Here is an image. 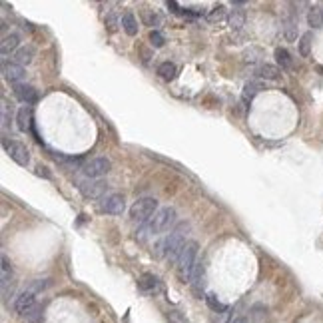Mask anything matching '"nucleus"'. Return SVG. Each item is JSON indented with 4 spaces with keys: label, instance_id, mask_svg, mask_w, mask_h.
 Returning a JSON list of instances; mask_svg holds the SVG:
<instances>
[{
    "label": "nucleus",
    "instance_id": "obj_1",
    "mask_svg": "<svg viewBox=\"0 0 323 323\" xmlns=\"http://www.w3.org/2000/svg\"><path fill=\"white\" fill-rule=\"evenodd\" d=\"M188 229L190 226L188 224H180V226H176L164 239H162L160 244L156 246V250H158V256H166V258L170 259V261H178L180 258V254H182V250L186 248V233H188Z\"/></svg>",
    "mask_w": 323,
    "mask_h": 323
},
{
    "label": "nucleus",
    "instance_id": "obj_2",
    "mask_svg": "<svg viewBox=\"0 0 323 323\" xmlns=\"http://www.w3.org/2000/svg\"><path fill=\"white\" fill-rule=\"evenodd\" d=\"M174 226H176V210L174 208H162V210H158L154 214L152 220H148L146 224H142V227L136 231V237L146 239L148 235L170 231Z\"/></svg>",
    "mask_w": 323,
    "mask_h": 323
},
{
    "label": "nucleus",
    "instance_id": "obj_3",
    "mask_svg": "<svg viewBox=\"0 0 323 323\" xmlns=\"http://www.w3.org/2000/svg\"><path fill=\"white\" fill-rule=\"evenodd\" d=\"M197 244L195 241H188L186 244V248L182 250V254H180V258H178V275L184 279V281H190V277H192V271H194L195 267V261H197Z\"/></svg>",
    "mask_w": 323,
    "mask_h": 323
},
{
    "label": "nucleus",
    "instance_id": "obj_4",
    "mask_svg": "<svg viewBox=\"0 0 323 323\" xmlns=\"http://www.w3.org/2000/svg\"><path fill=\"white\" fill-rule=\"evenodd\" d=\"M158 212V199L156 197H140L132 208H130V218L134 222L146 224L148 220L154 218V214Z\"/></svg>",
    "mask_w": 323,
    "mask_h": 323
},
{
    "label": "nucleus",
    "instance_id": "obj_5",
    "mask_svg": "<svg viewBox=\"0 0 323 323\" xmlns=\"http://www.w3.org/2000/svg\"><path fill=\"white\" fill-rule=\"evenodd\" d=\"M98 210L102 214H108V216H122L124 210H126V201H124V195L120 194H106L100 204H98Z\"/></svg>",
    "mask_w": 323,
    "mask_h": 323
},
{
    "label": "nucleus",
    "instance_id": "obj_6",
    "mask_svg": "<svg viewBox=\"0 0 323 323\" xmlns=\"http://www.w3.org/2000/svg\"><path fill=\"white\" fill-rule=\"evenodd\" d=\"M78 192L84 195V197H90V199H96V197H104L106 192V184L100 182V180H90V178H82L78 180Z\"/></svg>",
    "mask_w": 323,
    "mask_h": 323
},
{
    "label": "nucleus",
    "instance_id": "obj_7",
    "mask_svg": "<svg viewBox=\"0 0 323 323\" xmlns=\"http://www.w3.org/2000/svg\"><path fill=\"white\" fill-rule=\"evenodd\" d=\"M110 168H112L110 160L100 156V158H94V160H90L84 166V176L90 178V180H100L102 176H106L110 172Z\"/></svg>",
    "mask_w": 323,
    "mask_h": 323
},
{
    "label": "nucleus",
    "instance_id": "obj_8",
    "mask_svg": "<svg viewBox=\"0 0 323 323\" xmlns=\"http://www.w3.org/2000/svg\"><path fill=\"white\" fill-rule=\"evenodd\" d=\"M6 152H8V156L16 162L18 166H28L30 154H28V148H26L24 144H20V142H10V144H6Z\"/></svg>",
    "mask_w": 323,
    "mask_h": 323
},
{
    "label": "nucleus",
    "instance_id": "obj_9",
    "mask_svg": "<svg viewBox=\"0 0 323 323\" xmlns=\"http://www.w3.org/2000/svg\"><path fill=\"white\" fill-rule=\"evenodd\" d=\"M4 80L6 82H10V84H22V80H24V76H26V70H24V66L16 64V62H4Z\"/></svg>",
    "mask_w": 323,
    "mask_h": 323
},
{
    "label": "nucleus",
    "instance_id": "obj_10",
    "mask_svg": "<svg viewBox=\"0 0 323 323\" xmlns=\"http://www.w3.org/2000/svg\"><path fill=\"white\" fill-rule=\"evenodd\" d=\"M32 307H36V293L30 290L22 291V293L16 297V301H14V309H16L20 315H26Z\"/></svg>",
    "mask_w": 323,
    "mask_h": 323
},
{
    "label": "nucleus",
    "instance_id": "obj_11",
    "mask_svg": "<svg viewBox=\"0 0 323 323\" xmlns=\"http://www.w3.org/2000/svg\"><path fill=\"white\" fill-rule=\"evenodd\" d=\"M14 96L18 98L24 106H28V104L36 102L38 94H36L34 86H30V84H16V86H14Z\"/></svg>",
    "mask_w": 323,
    "mask_h": 323
},
{
    "label": "nucleus",
    "instance_id": "obj_12",
    "mask_svg": "<svg viewBox=\"0 0 323 323\" xmlns=\"http://www.w3.org/2000/svg\"><path fill=\"white\" fill-rule=\"evenodd\" d=\"M227 24L231 30H241L246 24V10L239 6H233V10H229L227 14Z\"/></svg>",
    "mask_w": 323,
    "mask_h": 323
},
{
    "label": "nucleus",
    "instance_id": "obj_13",
    "mask_svg": "<svg viewBox=\"0 0 323 323\" xmlns=\"http://www.w3.org/2000/svg\"><path fill=\"white\" fill-rule=\"evenodd\" d=\"M18 44H20V36L18 34H6L4 38H2V44H0V52H2V56H8V54H16L18 52Z\"/></svg>",
    "mask_w": 323,
    "mask_h": 323
},
{
    "label": "nucleus",
    "instance_id": "obj_14",
    "mask_svg": "<svg viewBox=\"0 0 323 323\" xmlns=\"http://www.w3.org/2000/svg\"><path fill=\"white\" fill-rule=\"evenodd\" d=\"M34 58V48L32 46H22L18 48V52L14 54V62L20 66H28Z\"/></svg>",
    "mask_w": 323,
    "mask_h": 323
},
{
    "label": "nucleus",
    "instance_id": "obj_15",
    "mask_svg": "<svg viewBox=\"0 0 323 323\" xmlns=\"http://www.w3.org/2000/svg\"><path fill=\"white\" fill-rule=\"evenodd\" d=\"M30 108L28 106H22L20 110H18V114H16V124H18V130L20 132H26V130H30Z\"/></svg>",
    "mask_w": 323,
    "mask_h": 323
},
{
    "label": "nucleus",
    "instance_id": "obj_16",
    "mask_svg": "<svg viewBox=\"0 0 323 323\" xmlns=\"http://www.w3.org/2000/svg\"><path fill=\"white\" fill-rule=\"evenodd\" d=\"M12 284V265L8 263V259L2 258V295L6 297L8 286Z\"/></svg>",
    "mask_w": 323,
    "mask_h": 323
},
{
    "label": "nucleus",
    "instance_id": "obj_17",
    "mask_svg": "<svg viewBox=\"0 0 323 323\" xmlns=\"http://www.w3.org/2000/svg\"><path fill=\"white\" fill-rule=\"evenodd\" d=\"M122 28H124V32L128 34V36H136L138 34V20H136V16L132 12H126L122 16Z\"/></svg>",
    "mask_w": 323,
    "mask_h": 323
},
{
    "label": "nucleus",
    "instance_id": "obj_18",
    "mask_svg": "<svg viewBox=\"0 0 323 323\" xmlns=\"http://www.w3.org/2000/svg\"><path fill=\"white\" fill-rule=\"evenodd\" d=\"M258 74L261 78H265V80H279L281 70L273 64H263V66H259Z\"/></svg>",
    "mask_w": 323,
    "mask_h": 323
},
{
    "label": "nucleus",
    "instance_id": "obj_19",
    "mask_svg": "<svg viewBox=\"0 0 323 323\" xmlns=\"http://www.w3.org/2000/svg\"><path fill=\"white\" fill-rule=\"evenodd\" d=\"M158 74H160L164 80H174L176 76H178V66L174 64V62H162L158 66Z\"/></svg>",
    "mask_w": 323,
    "mask_h": 323
},
{
    "label": "nucleus",
    "instance_id": "obj_20",
    "mask_svg": "<svg viewBox=\"0 0 323 323\" xmlns=\"http://www.w3.org/2000/svg\"><path fill=\"white\" fill-rule=\"evenodd\" d=\"M275 60H277V64L281 66L284 70H291L293 68V58H291L290 50H286V48H277L275 50Z\"/></svg>",
    "mask_w": 323,
    "mask_h": 323
},
{
    "label": "nucleus",
    "instance_id": "obj_21",
    "mask_svg": "<svg viewBox=\"0 0 323 323\" xmlns=\"http://www.w3.org/2000/svg\"><path fill=\"white\" fill-rule=\"evenodd\" d=\"M138 286H140V290H144V291H156L158 290V277L152 275V273H144V275L140 277Z\"/></svg>",
    "mask_w": 323,
    "mask_h": 323
},
{
    "label": "nucleus",
    "instance_id": "obj_22",
    "mask_svg": "<svg viewBox=\"0 0 323 323\" xmlns=\"http://www.w3.org/2000/svg\"><path fill=\"white\" fill-rule=\"evenodd\" d=\"M284 36L288 42L297 40V20L295 18H286L284 20Z\"/></svg>",
    "mask_w": 323,
    "mask_h": 323
},
{
    "label": "nucleus",
    "instance_id": "obj_23",
    "mask_svg": "<svg viewBox=\"0 0 323 323\" xmlns=\"http://www.w3.org/2000/svg\"><path fill=\"white\" fill-rule=\"evenodd\" d=\"M307 22H309V26H313V28L323 26V8L313 6V8L307 12Z\"/></svg>",
    "mask_w": 323,
    "mask_h": 323
},
{
    "label": "nucleus",
    "instance_id": "obj_24",
    "mask_svg": "<svg viewBox=\"0 0 323 323\" xmlns=\"http://www.w3.org/2000/svg\"><path fill=\"white\" fill-rule=\"evenodd\" d=\"M190 284L194 286L195 290H199V288L204 286V263H201V261H195V267H194V271H192Z\"/></svg>",
    "mask_w": 323,
    "mask_h": 323
},
{
    "label": "nucleus",
    "instance_id": "obj_25",
    "mask_svg": "<svg viewBox=\"0 0 323 323\" xmlns=\"http://www.w3.org/2000/svg\"><path fill=\"white\" fill-rule=\"evenodd\" d=\"M259 90H261V84H259V82H248V84L244 86V92H241L244 102H248V100H252L256 94H259Z\"/></svg>",
    "mask_w": 323,
    "mask_h": 323
},
{
    "label": "nucleus",
    "instance_id": "obj_26",
    "mask_svg": "<svg viewBox=\"0 0 323 323\" xmlns=\"http://www.w3.org/2000/svg\"><path fill=\"white\" fill-rule=\"evenodd\" d=\"M311 32H305L301 36V40H299V54L301 56H309V52H311Z\"/></svg>",
    "mask_w": 323,
    "mask_h": 323
},
{
    "label": "nucleus",
    "instance_id": "obj_27",
    "mask_svg": "<svg viewBox=\"0 0 323 323\" xmlns=\"http://www.w3.org/2000/svg\"><path fill=\"white\" fill-rule=\"evenodd\" d=\"M206 301H208V305H210V307H212L216 313H218V311H220V313L227 311L226 305H224V303H222V301H220V299H218L214 293H208V295H206Z\"/></svg>",
    "mask_w": 323,
    "mask_h": 323
},
{
    "label": "nucleus",
    "instance_id": "obj_28",
    "mask_svg": "<svg viewBox=\"0 0 323 323\" xmlns=\"http://www.w3.org/2000/svg\"><path fill=\"white\" fill-rule=\"evenodd\" d=\"M22 317H24L26 323H40L42 321V309L36 305V307H32V309H30L26 315H22Z\"/></svg>",
    "mask_w": 323,
    "mask_h": 323
},
{
    "label": "nucleus",
    "instance_id": "obj_29",
    "mask_svg": "<svg viewBox=\"0 0 323 323\" xmlns=\"http://www.w3.org/2000/svg\"><path fill=\"white\" fill-rule=\"evenodd\" d=\"M224 16H226V8H224V6H216V8L210 12V20H212V22H220V20H224Z\"/></svg>",
    "mask_w": 323,
    "mask_h": 323
},
{
    "label": "nucleus",
    "instance_id": "obj_30",
    "mask_svg": "<svg viewBox=\"0 0 323 323\" xmlns=\"http://www.w3.org/2000/svg\"><path fill=\"white\" fill-rule=\"evenodd\" d=\"M106 28H108L110 32H114V30L118 28V18H116V14L110 12V14L106 16Z\"/></svg>",
    "mask_w": 323,
    "mask_h": 323
},
{
    "label": "nucleus",
    "instance_id": "obj_31",
    "mask_svg": "<svg viewBox=\"0 0 323 323\" xmlns=\"http://www.w3.org/2000/svg\"><path fill=\"white\" fill-rule=\"evenodd\" d=\"M150 40H152V44H154L156 48L164 46V42H166V40H164V36H162L158 30H152V32H150Z\"/></svg>",
    "mask_w": 323,
    "mask_h": 323
},
{
    "label": "nucleus",
    "instance_id": "obj_32",
    "mask_svg": "<svg viewBox=\"0 0 323 323\" xmlns=\"http://www.w3.org/2000/svg\"><path fill=\"white\" fill-rule=\"evenodd\" d=\"M168 321L170 323H188L186 321V317H184L182 313H178V311H168Z\"/></svg>",
    "mask_w": 323,
    "mask_h": 323
},
{
    "label": "nucleus",
    "instance_id": "obj_33",
    "mask_svg": "<svg viewBox=\"0 0 323 323\" xmlns=\"http://www.w3.org/2000/svg\"><path fill=\"white\" fill-rule=\"evenodd\" d=\"M46 288H48V279H36V281H34L28 290L34 291V293H38V291L46 290Z\"/></svg>",
    "mask_w": 323,
    "mask_h": 323
},
{
    "label": "nucleus",
    "instance_id": "obj_34",
    "mask_svg": "<svg viewBox=\"0 0 323 323\" xmlns=\"http://www.w3.org/2000/svg\"><path fill=\"white\" fill-rule=\"evenodd\" d=\"M146 22H148L150 26H154V24L158 22V16H156V14H148V12H146Z\"/></svg>",
    "mask_w": 323,
    "mask_h": 323
},
{
    "label": "nucleus",
    "instance_id": "obj_35",
    "mask_svg": "<svg viewBox=\"0 0 323 323\" xmlns=\"http://www.w3.org/2000/svg\"><path fill=\"white\" fill-rule=\"evenodd\" d=\"M168 8H172V12H180V6L174 0H168Z\"/></svg>",
    "mask_w": 323,
    "mask_h": 323
},
{
    "label": "nucleus",
    "instance_id": "obj_36",
    "mask_svg": "<svg viewBox=\"0 0 323 323\" xmlns=\"http://www.w3.org/2000/svg\"><path fill=\"white\" fill-rule=\"evenodd\" d=\"M36 174H38V176H44V178H50V174H48V172H46V168H42V166H40V168H36Z\"/></svg>",
    "mask_w": 323,
    "mask_h": 323
},
{
    "label": "nucleus",
    "instance_id": "obj_37",
    "mask_svg": "<svg viewBox=\"0 0 323 323\" xmlns=\"http://www.w3.org/2000/svg\"><path fill=\"white\" fill-rule=\"evenodd\" d=\"M229 323H246V319H233V321H229Z\"/></svg>",
    "mask_w": 323,
    "mask_h": 323
}]
</instances>
